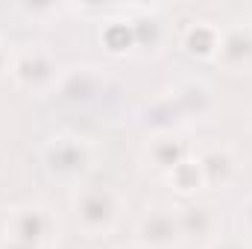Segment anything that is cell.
<instances>
[{
    "instance_id": "cell-1",
    "label": "cell",
    "mask_w": 252,
    "mask_h": 249,
    "mask_svg": "<svg viewBox=\"0 0 252 249\" xmlns=\"http://www.w3.org/2000/svg\"><path fill=\"white\" fill-rule=\"evenodd\" d=\"M73 220L85 238H109L126 211V196L112 185H79L70 199Z\"/></svg>"
},
{
    "instance_id": "cell-2",
    "label": "cell",
    "mask_w": 252,
    "mask_h": 249,
    "mask_svg": "<svg viewBox=\"0 0 252 249\" xmlns=\"http://www.w3.org/2000/svg\"><path fill=\"white\" fill-rule=\"evenodd\" d=\"M44 167L50 179H59L64 185H82V179L94 167V147L82 135H56L44 147Z\"/></svg>"
},
{
    "instance_id": "cell-3",
    "label": "cell",
    "mask_w": 252,
    "mask_h": 249,
    "mask_svg": "<svg viewBox=\"0 0 252 249\" xmlns=\"http://www.w3.org/2000/svg\"><path fill=\"white\" fill-rule=\"evenodd\" d=\"M6 241L50 249L59 241V220L44 202H21L6 214Z\"/></svg>"
},
{
    "instance_id": "cell-4",
    "label": "cell",
    "mask_w": 252,
    "mask_h": 249,
    "mask_svg": "<svg viewBox=\"0 0 252 249\" xmlns=\"http://www.w3.org/2000/svg\"><path fill=\"white\" fill-rule=\"evenodd\" d=\"M9 76L27 88V91H35V94H44L50 88L59 85V62L56 56L44 47V44H24V47H15L12 50V67H9Z\"/></svg>"
},
{
    "instance_id": "cell-5",
    "label": "cell",
    "mask_w": 252,
    "mask_h": 249,
    "mask_svg": "<svg viewBox=\"0 0 252 249\" xmlns=\"http://www.w3.org/2000/svg\"><path fill=\"white\" fill-rule=\"evenodd\" d=\"M135 244L141 249H173L182 244L179 205L153 202L135 220Z\"/></svg>"
},
{
    "instance_id": "cell-6",
    "label": "cell",
    "mask_w": 252,
    "mask_h": 249,
    "mask_svg": "<svg viewBox=\"0 0 252 249\" xmlns=\"http://www.w3.org/2000/svg\"><path fill=\"white\" fill-rule=\"evenodd\" d=\"M193 158H196V164L202 170L205 187L229 190V185H235V179L241 173V161H238L235 150L226 147V144H205Z\"/></svg>"
},
{
    "instance_id": "cell-7",
    "label": "cell",
    "mask_w": 252,
    "mask_h": 249,
    "mask_svg": "<svg viewBox=\"0 0 252 249\" xmlns=\"http://www.w3.org/2000/svg\"><path fill=\"white\" fill-rule=\"evenodd\" d=\"M182 241H202L205 247L220 238V214L214 202H190L179 208Z\"/></svg>"
},
{
    "instance_id": "cell-8",
    "label": "cell",
    "mask_w": 252,
    "mask_h": 249,
    "mask_svg": "<svg viewBox=\"0 0 252 249\" xmlns=\"http://www.w3.org/2000/svg\"><path fill=\"white\" fill-rule=\"evenodd\" d=\"M217 64L229 73H252V27H232L220 35Z\"/></svg>"
},
{
    "instance_id": "cell-9",
    "label": "cell",
    "mask_w": 252,
    "mask_h": 249,
    "mask_svg": "<svg viewBox=\"0 0 252 249\" xmlns=\"http://www.w3.org/2000/svg\"><path fill=\"white\" fill-rule=\"evenodd\" d=\"M144 158H147V167H153L156 173H167L170 176L188 158V153H185V144L173 132H158V135L150 138V144L144 150Z\"/></svg>"
},
{
    "instance_id": "cell-10",
    "label": "cell",
    "mask_w": 252,
    "mask_h": 249,
    "mask_svg": "<svg viewBox=\"0 0 252 249\" xmlns=\"http://www.w3.org/2000/svg\"><path fill=\"white\" fill-rule=\"evenodd\" d=\"M220 35L223 32L217 27H211L208 21H196L188 32H185L182 44H185L188 53L199 56V59H214L217 56V47H220Z\"/></svg>"
},
{
    "instance_id": "cell-11",
    "label": "cell",
    "mask_w": 252,
    "mask_h": 249,
    "mask_svg": "<svg viewBox=\"0 0 252 249\" xmlns=\"http://www.w3.org/2000/svg\"><path fill=\"white\" fill-rule=\"evenodd\" d=\"M170 185L176 187L179 193H185V196H190V193H196L199 187H205V182H202V170H199V164H196V158L193 156H188L170 176Z\"/></svg>"
},
{
    "instance_id": "cell-12",
    "label": "cell",
    "mask_w": 252,
    "mask_h": 249,
    "mask_svg": "<svg viewBox=\"0 0 252 249\" xmlns=\"http://www.w3.org/2000/svg\"><path fill=\"white\" fill-rule=\"evenodd\" d=\"M238 226H241L247 235H252V196H247V199L238 205Z\"/></svg>"
},
{
    "instance_id": "cell-13",
    "label": "cell",
    "mask_w": 252,
    "mask_h": 249,
    "mask_svg": "<svg viewBox=\"0 0 252 249\" xmlns=\"http://www.w3.org/2000/svg\"><path fill=\"white\" fill-rule=\"evenodd\" d=\"M205 249H252L244 238H217V241H211Z\"/></svg>"
},
{
    "instance_id": "cell-14",
    "label": "cell",
    "mask_w": 252,
    "mask_h": 249,
    "mask_svg": "<svg viewBox=\"0 0 252 249\" xmlns=\"http://www.w3.org/2000/svg\"><path fill=\"white\" fill-rule=\"evenodd\" d=\"M9 67H12V47H6L0 41V79L9 76Z\"/></svg>"
},
{
    "instance_id": "cell-15",
    "label": "cell",
    "mask_w": 252,
    "mask_h": 249,
    "mask_svg": "<svg viewBox=\"0 0 252 249\" xmlns=\"http://www.w3.org/2000/svg\"><path fill=\"white\" fill-rule=\"evenodd\" d=\"M0 249H32V247H24V244H15V241H3Z\"/></svg>"
},
{
    "instance_id": "cell-16",
    "label": "cell",
    "mask_w": 252,
    "mask_h": 249,
    "mask_svg": "<svg viewBox=\"0 0 252 249\" xmlns=\"http://www.w3.org/2000/svg\"><path fill=\"white\" fill-rule=\"evenodd\" d=\"M124 249H141V247H138V244H132V247H124Z\"/></svg>"
},
{
    "instance_id": "cell-17",
    "label": "cell",
    "mask_w": 252,
    "mask_h": 249,
    "mask_svg": "<svg viewBox=\"0 0 252 249\" xmlns=\"http://www.w3.org/2000/svg\"><path fill=\"white\" fill-rule=\"evenodd\" d=\"M250 121H252V118H250Z\"/></svg>"
}]
</instances>
